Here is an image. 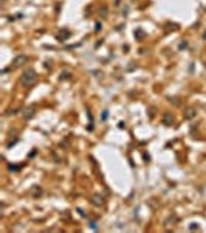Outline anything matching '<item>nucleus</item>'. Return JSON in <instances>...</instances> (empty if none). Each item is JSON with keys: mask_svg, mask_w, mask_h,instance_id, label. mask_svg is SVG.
I'll use <instances>...</instances> for the list:
<instances>
[{"mask_svg": "<svg viewBox=\"0 0 206 233\" xmlns=\"http://www.w3.org/2000/svg\"><path fill=\"white\" fill-rule=\"evenodd\" d=\"M34 79H36V75H34V72H33V70H30V72L27 73V78L23 76V82H25V84H30V82H33Z\"/></svg>", "mask_w": 206, "mask_h": 233, "instance_id": "1", "label": "nucleus"}]
</instances>
